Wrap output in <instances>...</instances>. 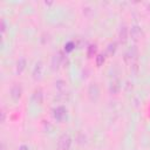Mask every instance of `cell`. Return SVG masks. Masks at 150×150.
<instances>
[{"instance_id":"e0dca14e","label":"cell","mask_w":150,"mask_h":150,"mask_svg":"<svg viewBox=\"0 0 150 150\" xmlns=\"http://www.w3.org/2000/svg\"><path fill=\"white\" fill-rule=\"evenodd\" d=\"M5 30H6V23H5V20L2 19L1 20V32L5 33Z\"/></svg>"},{"instance_id":"d6986e66","label":"cell","mask_w":150,"mask_h":150,"mask_svg":"<svg viewBox=\"0 0 150 150\" xmlns=\"http://www.w3.org/2000/svg\"><path fill=\"white\" fill-rule=\"evenodd\" d=\"M18 150H28V148H27L26 145H21V146H20Z\"/></svg>"},{"instance_id":"8992f818","label":"cell","mask_w":150,"mask_h":150,"mask_svg":"<svg viewBox=\"0 0 150 150\" xmlns=\"http://www.w3.org/2000/svg\"><path fill=\"white\" fill-rule=\"evenodd\" d=\"M88 96L91 101H96L100 96V88L96 83H91L88 88Z\"/></svg>"},{"instance_id":"ffe728a7","label":"cell","mask_w":150,"mask_h":150,"mask_svg":"<svg viewBox=\"0 0 150 150\" xmlns=\"http://www.w3.org/2000/svg\"><path fill=\"white\" fill-rule=\"evenodd\" d=\"M1 150H6V149H5V145H4V144L1 145Z\"/></svg>"},{"instance_id":"277c9868","label":"cell","mask_w":150,"mask_h":150,"mask_svg":"<svg viewBox=\"0 0 150 150\" xmlns=\"http://www.w3.org/2000/svg\"><path fill=\"white\" fill-rule=\"evenodd\" d=\"M129 35H130L131 40L139 41L143 38V30L138 25H134V26H131V28L129 30Z\"/></svg>"},{"instance_id":"9a60e30c","label":"cell","mask_w":150,"mask_h":150,"mask_svg":"<svg viewBox=\"0 0 150 150\" xmlns=\"http://www.w3.org/2000/svg\"><path fill=\"white\" fill-rule=\"evenodd\" d=\"M74 47H75V43L70 41V42H67V43H66L64 49H66V52H71V50L74 49Z\"/></svg>"},{"instance_id":"3957f363","label":"cell","mask_w":150,"mask_h":150,"mask_svg":"<svg viewBox=\"0 0 150 150\" xmlns=\"http://www.w3.org/2000/svg\"><path fill=\"white\" fill-rule=\"evenodd\" d=\"M53 116L56 121L59 122H62L63 120L67 118V109L63 107V105H59L56 108H54L53 110Z\"/></svg>"},{"instance_id":"5b68a950","label":"cell","mask_w":150,"mask_h":150,"mask_svg":"<svg viewBox=\"0 0 150 150\" xmlns=\"http://www.w3.org/2000/svg\"><path fill=\"white\" fill-rule=\"evenodd\" d=\"M43 75V63L41 61H38L34 67H33V70H32V76L34 80H40Z\"/></svg>"},{"instance_id":"7a4b0ae2","label":"cell","mask_w":150,"mask_h":150,"mask_svg":"<svg viewBox=\"0 0 150 150\" xmlns=\"http://www.w3.org/2000/svg\"><path fill=\"white\" fill-rule=\"evenodd\" d=\"M71 137L68 134H63L57 139V150H69L71 146Z\"/></svg>"},{"instance_id":"7c38bea8","label":"cell","mask_w":150,"mask_h":150,"mask_svg":"<svg viewBox=\"0 0 150 150\" xmlns=\"http://www.w3.org/2000/svg\"><path fill=\"white\" fill-rule=\"evenodd\" d=\"M121 89V84H120V81L118 80H114L110 82V86H109V90L111 94H116L118 93Z\"/></svg>"},{"instance_id":"4fadbf2b","label":"cell","mask_w":150,"mask_h":150,"mask_svg":"<svg viewBox=\"0 0 150 150\" xmlns=\"http://www.w3.org/2000/svg\"><path fill=\"white\" fill-rule=\"evenodd\" d=\"M67 83L63 81V80H57L56 82H55V89L59 91V93H63L64 90H66V86Z\"/></svg>"},{"instance_id":"8fae6325","label":"cell","mask_w":150,"mask_h":150,"mask_svg":"<svg viewBox=\"0 0 150 150\" xmlns=\"http://www.w3.org/2000/svg\"><path fill=\"white\" fill-rule=\"evenodd\" d=\"M26 68V60L23 57H20L16 62V67H15V70H16V74H21Z\"/></svg>"},{"instance_id":"52a82bcc","label":"cell","mask_w":150,"mask_h":150,"mask_svg":"<svg viewBox=\"0 0 150 150\" xmlns=\"http://www.w3.org/2000/svg\"><path fill=\"white\" fill-rule=\"evenodd\" d=\"M62 61H63V56L61 55V53H57V54H55V55L52 57V62H50L52 69H53V70H56V69H59V67L62 64Z\"/></svg>"},{"instance_id":"6da1fadb","label":"cell","mask_w":150,"mask_h":150,"mask_svg":"<svg viewBox=\"0 0 150 150\" xmlns=\"http://www.w3.org/2000/svg\"><path fill=\"white\" fill-rule=\"evenodd\" d=\"M137 59H138V48L136 46L129 47L124 53V62L128 66L134 67V66H136Z\"/></svg>"},{"instance_id":"9c48e42d","label":"cell","mask_w":150,"mask_h":150,"mask_svg":"<svg viewBox=\"0 0 150 150\" xmlns=\"http://www.w3.org/2000/svg\"><path fill=\"white\" fill-rule=\"evenodd\" d=\"M32 101L35 103V104H41L42 101H43V94H42V90L41 89H36L33 95H32Z\"/></svg>"},{"instance_id":"ba28073f","label":"cell","mask_w":150,"mask_h":150,"mask_svg":"<svg viewBox=\"0 0 150 150\" xmlns=\"http://www.w3.org/2000/svg\"><path fill=\"white\" fill-rule=\"evenodd\" d=\"M21 94H22V88H21V86L20 84H14L12 88H11V96H12V98L13 100H19L20 97H21Z\"/></svg>"},{"instance_id":"30bf717a","label":"cell","mask_w":150,"mask_h":150,"mask_svg":"<svg viewBox=\"0 0 150 150\" xmlns=\"http://www.w3.org/2000/svg\"><path fill=\"white\" fill-rule=\"evenodd\" d=\"M118 39H120L121 42H125L127 39H128V28L124 25L121 26V28L118 30Z\"/></svg>"},{"instance_id":"5bb4252c","label":"cell","mask_w":150,"mask_h":150,"mask_svg":"<svg viewBox=\"0 0 150 150\" xmlns=\"http://www.w3.org/2000/svg\"><path fill=\"white\" fill-rule=\"evenodd\" d=\"M116 50V42H110L107 47V54L108 55H112Z\"/></svg>"},{"instance_id":"2e32d148","label":"cell","mask_w":150,"mask_h":150,"mask_svg":"<svg viewBox=\"0 0 150 150\" xmlns=\"http://www.w3.org/2000/svg\"><path fill=\"white\" fill-rule=\"evenodd\" d=\"M103 62H104V56H103L102 54H98V55L96 56V64L100 67V66H102Z\"/></svg>"},{"instance_id":"ac0fdd59","label":"cell","mask_w":150,"mask_h":150,"mask_svg":"<svg viewBox=\"0 0 150 150\" xmlns=\"http://www.w3.org/2000/svg\"><path fill=\"white\" fill-rule=\"evenodd\" d=\"M4 121H5V111L2 110L1 111V122H4Z\"/></svg>"}]
</instances>
